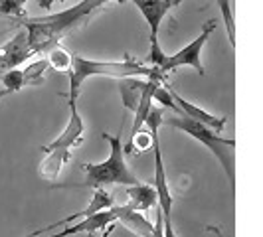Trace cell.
Listing matches in <instances>:
<instances>
[{
  "label": "cell",
  "instance_id": "1",
  "mask_svg": "<svg viewBox=\"0 0 263 237\" xmlns=\"http://www.w3.org/2000/svg\"><path fill=\"white\" fill-rule=\"evenodd\" d=\"M107 2L111 0H81L76 6L66 8L62 12L48 14V16H26V18L14 20V24L26 30L30 50L34 55H40L60 46V40L69 34L73 28L83 26Z\"/></svg>",
  "mask_w": 263,
  "mask_h": 237
},
{
  "label": "cell",
  "instance_id": "2",
  "mask_svg": "<svg viewBox=\"0 0 263 237\" xmlns=\"http://www.w3.org/2000/svg\"><path fill=\"white\" fill-rule=\"evenodd\" d=\"M101 136L109 145V156L97 164H81L85 174V182L81 184H55V188H107V186H131L137 184V176L131 172L125 160V145H123V127L117 134L101 132Z\"/></svg>",
  "mask_w": 263,
  "mask_h": 237
},
{
  "label": "cell",
  "instance_id": "3",
  "mask_svg": "<svg viewBox=\"0 0 263 237\" xmlns=\"http://www.w3.org/2000/svg\"><path fill=\"white\" fill-rule=\"evenodd\" d=\"M157 69L158 67L137 62L131 55L127 60H123V62H97V60H87V57H81V55H73L71 69L67 71V79H69V95H67V99L78 101L81 85L89 77H151Z\"/></svg>",
  "mask_w": 263,
  "mask_h": 237
},
{
  "label": "cell",
  "instance_id": "4",
  "mask_svg": "<svg viewBox=\"0 0 263 237\" xmlns=\"http://www.w3.org/2000/svg\"><path fill=\"white\" fill-rule=\"evenodd\" d=\"M69 105V118L64 132L52 141L50 145L42 146L44 150V158L40 160L38 174L42 180L46 182H55L58 176L62 174L64 166L69 162L73 148L83 143V134H85V123L78 111V101L67 99Z\"/></svg>",
  "mask_w": 263,
  "mask_h": 237
},
{
  "label": "cell",
  "instance_id": "5",
  "mask_svg": "<svg viewBox=\"0 0 263 237\" xmlns=\"http://www.w3.org/2000/svg\"><path fill=\"white\" fill-rule=\"evenodd\" d=\"M162 125H168L172 129L186 132L188 136H192L200 145H204L210 150L214 156L218 158L220 166L224 168L226 176L230 180L232 190H236V166H234V148H236V141L234 139H224L220 136V132L198 123L194 118L186 117L182 113H172L168 118H164Z\"/></svg>",
  "mask_w": 263,
  "mask_h": 237
},
{
  "label": "cell",
  "instance_id": "6",
  "mask_svg": "<svg viewBox=\"0 0 263 237\" xmlns=\"http://www.w3.org/2000/svg\"><path fill=\"white\" fill-rule=\"evenodd\" d=\"M216 26H218L216 20H208L202 26L200 36H196L190 44H186L182 50H178V52L172 53V55H166V62L162 64L160 71L168 75L171 71L178 69V67H194L198 75H204L206 71H204V66H202V50H204L206 42L210 40V36L214 34Z\"/></svg>",
  "mask_w": 263,
  "mask_h": 237
},
{
  "label": "cell",
  "instance_id": "7",
  "mask_svg": "<svg viewBox=\"0 0 263 237\" xmlns=\"http://www.w3.org/2000/svg\"><path fill=\"white\" fill-rule=\"evenodd\" d=\"M153 132V152H155V190L158 198V211L162 213L164 225H172V192L166 170H164V162H162V152H160V139H158V129H148Z\"/></svg>",
  "mask_w": 263,
  "mask_h": 237
},
{
  "label": "cell",
  "instance_id": "8",
  "mask_svg": "<svg viewBox=\"0 0 263 237\" xmlns=\"http://www.w3.org/2000/svg\"><path fill=\"white\" fill-rule=\"evenodd\" d=\"M113 210H115L117 224L125 225V229H129L137 237H164V220H162V213L158 211V208L157 225L151 224L145 218V213L135 211L127 206H113Z\"/></svg>",
  "mask_w": 263,
  "mask_h": 237
},
{
  "label": "cell",
  "instance_id": "9",
  "mask_svg": "<svg viewBox=\"0 0 263 237\" xmlns=\"http://www.w3.org/2000/svg\"><path fill=\"white\" fill-rule=\"evenodd\" d=\"M34 53L28 46V34L24 28L18 26V32L14 34L12 38L8 40L4 46H0V77L10 71L16 69L18 66H22L24 62H28Z\"/></svg>",
  "mask_w": 263,
  "mask_h": 237
},
{
  "label": "cell",
  "instance_id": "10",
  "mask_svg": "<svg viewBox=\"0 0 263 237\" xmlns=\"http://www.w3.org/2000/svg\"><path fill=\"white\" fill-rule=\"evenodd\" d=\"M111 224H117V218H115V210L113 208L97 211V213L87 215V218H81L79 222H71V224L64 225V229H60L55 233H50V235L46 237H71V235H79V233H89V235H93L95 231L107 229Z\"/></svg>",
  "mask_w": 263,
  "mask_h": 237
},
{
  "label": "cell",
  "instance_id": "11",
  "mask_svg": "<svg viewBox=\"0 0 263 237\" xmlns=\"http://www.w3.org/2000/svg\"><path fill=\"white\" fill-rule=\"evenodd\" d=\"M131 2L139 8V12L143 14V18L146 20L148 30H151V38H158V30H160L162 20L168 16L172 8H176L184 0H131Z\"/></svg>",
  "mask_w": 263,
  "mask_h": 237
},
{
  "label": "cell",
  "instance_id": "12",
  "mask_svg": "<svg viewBox=\"0 0 263 237\" xmlns=\"http://www.w3.org/2000/svg\"><path fill=\"white\" fill-rule=\"evenodd\" d=\"M123 194H125V200L121 206H127L135 211H141V213H146L153 208L158 206V198H157V190L153 184H131V186H123Z\"/></svg>",
  "mask_w": 263,
  "mask_h": 237
},
{
  "label": "cell",
  "instance_id": "13",
  "mask_svg": "<svg viewBox=\"0 0 263 237\" xmlns=\"http://www.w3.org/2000/svg\"><path fill=\"white\" fill-rule=\"evenodd\" d=\"M168 89H171L172 99H174V103L178 105V109H180V113H182V115H186V117H190V118H194V121L202 123V125H206V127H210V129H214V131H218V132L224 131L228 118H226V117H216V115H212V113H208V111H204V109L196 107L194 103L186 101L184 97H182L180 93L176 91L172 85H168Z\"/></svg>",
  "mask_w": 263,
  "mask_h": 237
},
{
  "label": "cell",
  "instance_id": "14",
  "mask_svg": "<svg viewBox=\"0 0 263 237\" xmlns=\"http://www.w3.org/2000/svg\"><path fill=\"white\" fill-rule=\"evenodd\" d=\"M146 83H148L146 77L117 79V87H119V93H121V99H123V105H125V109L133 111V115H135L137 107L141 103V97L145 93Z\"/></svg>",
  "mask_w": 263,
  "mask_h": 237
},
{
  "label": "cell",
  "instance_id": "15",
  "mask_svg": "<svg viewBox=\"0 0 263 237\" xmlns=\"http://www.w3.org/2000/svg\"><path fill=\"white\" fill-rule=\"evenodd\" d=\"M48 69H52L48 57H42L38 62H32L30 66H26L22 69L24 71V79H26V85H42L46 81Z\"/></svg>",
  "mask_w": 263,
  "mask_h": 237
},
{
  "label": "cell",
  "instance_id": "16",
  "mask_svg": "<svg viewBox=\"0 0 263 237\" xmlns=\"http://www.w3.org/2000/svg\"><path fill=\"white\" fill-rule=\"evenodd\" d=\"M46 55H48V62H50L52 69H55V71H66L67 73V71L71 69L73 55L67 52L66 48H62V44H60V46H55V48H52Z\"/></svg>",
  "mask_w": 263,
  "mask_h": 237
},
{
  "label": "cell",
  "instance_id": "17",
  "mask_svg": "<svg viewBox=\"0 0 263 237\" xmlns=\"http://www.w3.org/2000/svg\"><path fill=\"white\" fill-rule=\"evenodd\" d=\"M222 12V20H224L226 34L230 40V46L236 48V22H234V12H232V0H214Z\"/></svg>",
  "mask_w": 263,
  "mask_h": 237
},
{
  "label": "cell",
  "instance_id": "18",
  "mask_svg": "<svg viewBox=\"0 0 263 237\" xmlns=\"http://www.w3.org/2000/svg\"><path fill=\"white\" fill-rule=\"evenodd\" d=\"M0 83H2V87L6 89V91L10 93H18L22 87H26V79H24V71L22 69H10V71H6L2 77H0Z\"/></svg>",
  "mask_w": 263,
  "mask_h": 237
},
{
  "label": "cell",
  "instance_id": "19",
  "mask_svg": "<svg viewBox=\"0 0 263 237\" xmlns=\"http://www.w3.org/2000/svg\"><path fill=\"white\" fill-rule=\"evenodd\" d=\"M26 2L28 0H0V14L12 20L26 18Z\"/></svg>",
  "mask_w": 263,
  "mask_h": 237
},
{
  "label": "cell",
  "instance_id": "20",
  "mask_svg": "<svg viewBox=\"0 0 263 237\" xmlns=\"http://www.w3.org/2000/svg\"><path fill=\"white\" fill-rule=\"evenodd\" d=\"M164 237H176L174 229H172V225H164Z\"/></svg>",
  "mask_w": 263,
  "mask_h": 237
},
{
  "label": "cell",
  "instance_id": "21",
  "mask_svg": "<svg viewBox=\"0 0 263 237\" xmlns=\"http://www.w3.org/2000/svg\"><path fill=\"white\" fill-rule=\"evenodd\" d=\"M6 95H10V93L6 91V89H2V91H0V101H2V99H4V97H6Z\"/></svg>",
  "mask_w": 263,
  "mask_h": 237
},
{
  "label": "cell",
  "instance_id": "22",
  "mask_svg": "<svg viewBox=\"0 0 263 237\" xmlns=\"http://www.w3.org/2000/svg\"><path fill=\"white\" fill-rule=\"evenodd\" d=\"M117 2H119V4H123V2H127V0H117Z\"/></svg>",
  "mask_w": 263,
  "mask_h": 237
},
{
  "label": "cell",
  "instance_id": "23",
  "mask_svg": "<svg viewBox=\"0 0 263 237\" xmlns=\"http://www.w3.org/2000/svg\"><path fill=\"white\" fill-rule=\"evenodd\" d=\"M58 2H64V0H58Z\"/></svg>",
  "mask_w": 263,
  "mask_h": 237
}]
</instances>
